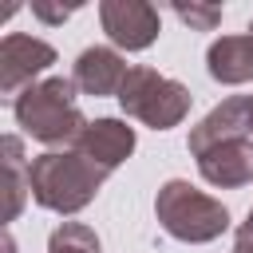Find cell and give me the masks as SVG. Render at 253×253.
Here are the masks:
<instances>
[{"instance_id": "6", "label": "cell", "mask_w": 253, "mask_h": 253, "mask_svg": "<svg viewBox=\"0 0 253 253\" xmlns=\"http://www.w3.org/2000/svg\"><path fill=\"white\" fill-rule=\"evenodd\" d=\"M99 20H103L107 40L115 47H123V51H142L162 32L158 8L146 4V0H103L99 4Z\"/></svg>"}, {"instance_id": "18", "label": "cell", "mask_w": 253, "mask_h": 253, "mask_svg": "<svg viewBox=\"0 0 253 253\" xmlns=\"http://www.w3.org/2000/svg\"><path fill=\"white\" fill-rule=\"evenodd\" d=\"M249 32H253V24H249Z\"/></svg>"}, {"instance_id": "11", "label": "cell", "mask_w": 253, "mask_h": 253, "mask_svg": "<svg viewBox=\"0 0 253 253\" xmlns=\"http://www.w3.org/2000/svg\"><path fill=\"white\" fill-rule=\"evenodd\" d=\"M206 71H210V79H217L225 87L249 83L253 79V32L213 40L206 51Z\"/></svg>"}, {"instance_id": "1", "label": "cell", "mask_w": 253, "mask_h": 253, "mask_svg": "<svg viewBox=\"0 0 253 253\" xmlns=\"http://www.w3.org/2000/svg\"><path fill=\"white\" fill-rule=\"evenodd\" d=\"M75 91H79V87H75V79H67V75L40 79L36 87H28V91L12 103L16 126H20L28 138H36V142H43V146H51V150L75 146L79 134L87 130V119H83V111L75 107Z\"/></svg>"}, {"instance_id": "4", "label": "cell", "mask_w": 253, "mask_h": 253, "mask_svg": "<svg viewBox=\"0 0 253 253\" xmlns=\"http://www.w3.org/2000/svg\"><path fill=\"white\" fill-rule=\"evenodd\" d=\"M119 107L150 130H170L190 115V87H182L178 79L158 75L146 63H134L123 79Z\"/></svg>"}, {"instance_id": "3", "label": "cell", "mask_w": 253, "mask_h": 253, "mask_svg": "<svg viewBox=\"0 0 253 253\" xmlns=\"http://www.w3.org/2000/svg\"><path fill=\"white\" fill-rule=\"evenodd\" d=\"M154 213H158V225L186 245H206L229 229V210L217 198L190 186L186 178H170L158 186Z\"/></svg>"}, {"instance_id": "17", "label": "cell", "mask_w": 253, "mask_h": 253, "mask_svg": "<svg viewBox=\"0 0 253 253\" xmlns=\"http://www.w3.org/2000/svg\"><path fill=\"white\" fill-rule=\"evenodd\" d=\"M249 103H253V95H249Z\"/></svg>"}, {"instance_id": "15", "label": "cell", "mask_w": 253, "mask_h": 253, "mask_svg": "<svg viewBox=\"0 0 253 253\" xmlns=\"http://www.w3.org/2000/svg\"><path fill=\"white\" fill-rule=\"evenodd\" d=\"M71 12H79V4H63V8H55V4H43V0H36V4H32V16H40L43 24H63Z\"/></svg>"}, {"instance_id": "10", "label": "cell", "mask_w": 253, "mask_h": 253, "mask_svg": "<svg viewBox=\"0 0 253 253\" xmlns=\"http://www.w3.org/2000/svg\"><path fill=\"white\" fill-rule=\"evenodd\" d=\"M126 71H130V67H126V59H123L115 47H99V43H95V47H83V51H79L71 79H75V87H79L83 95H95V99L115 95V99H119Z\"/></svg>"}, {"instance_id": "16", "label": "cell", "mask_w": 253, "mask_h": 253, "mask_svg": "<svg viewBox=\"0 0 253 253\" xmlns=\"http://www.w3.org/2000/svg\"><path fill=\"white\" fill-rule=\"evenodd\" d=\"M245 225H249V229H253V206H249V213H245Z\"/></svg>"}, {"instance_id": "13", "label": "cell", "mask_w": 253, "mask_h": 253, "mask_svg": "<svg viewBox=\"0 0 253 253\" xmlns=\"http://www.w3.org/2000/svg\"><path fill=\"white\" fill-rule=\"evenodd\" d=\"M47 253H99V237L83 221H63L47 237Z\"/></svg>"}, {"instance_id": "7", "label": "cell", "mask_w": 253, "mask_h": 253, "mask_svg": "<svg viewBox=\"0 0 253 253\" xmlns=\"http://www.w3.org/2000/svg\"><path fill=\"white\" fill-rule=\"evenodd\" d=\"M249 134H253V103H249V95H233V99L217 103V107L190 130L186 146H190V154L198 158V154H206V150H213V146H221V142H229V138H249Z\"/></svg>"}, {"instance_id": "14", "label": "cell", "mask_w": 253, "mask_h": 253, "mask_svg": "<svg viewBox=\"0 0 253 253\" xmlns=\"http://www.w3.org/2000/svg\"><path fill=\"white\" fill-rule=\"evenodd\" d=\"M170 12L182 24H190L194 32H213L221 24V8L217 4H170Z\"/></svg>"}, {"instance_id": "9", "label": "cell", "mask_w": 253, "mask_h": 253, "mask_svg": "<svg viewBox=\"0 0 253 253\" xmlns=\"http://www.w3.org/2000/svg\"><path fill=\"white\" fill-rule=\"evenodd\" d=\"M198 174L217 190H237L253 182V138H229L198 154Z\"/></svg>"}, {"instance_id": "2", "label": "cell", "mask_w": 253, "mask_h": 253, "mask_svg": "<svg viewBox=\"0 0 253 253\" xmlns=\"http://www.w3.org/2000/svg\"><path fill=\"white\" fill-rule=\"evenodd\" d=\"M107 174L111 170L95 166L79 150H43L28 166L32 198H36V206H43L51 213H79V210H87L95 202V194L103 190Z\"/></svg>"}, {"instance_id": "8", "label": "cell", "mask_w": 253, "mask_h": 253, "mask_svg": "<svg viewBox=\"0 0 253 253\" xmlns=\"http://www.w3.org/2000/svg\"><path fill=\"white\" fill-rule=\"evenodd\" d=\"M134 142H138L134 126H126L123 119H95V123H87V130L79 134V142L71 150H79L83 158H91L103 170H115L134 154Z\"/></svg>"}, {"instance_id": "5", "label": "cell", "mask_w": 253, "mask_h": 253, "mask_svg": "<svg viewBox=\"0 0 253 253\" xmlns=\"http://www.w3.org/2000/svg\"><path fill=\"white\" fill-rule=\"evenodd\" d=\"M55 63V47L47 40L8 32L0 40V95L16 103L28 87H36V75H43Z\"/></svg>"}, {"instance_id": "12", "label": "cell", "mask_w": 253, "mask_h": 253, "mask_svg": "<svg viewBox=\"0 0 253 253\" xmlns=\"http://www.w3.org/2000/svg\"><path fill=\"white\" fill-rule=\"evenodd\" d=\"M4 190H8V210H4V221H16L20 210H24V198L32 194V182H28V166L24 162V138L20 134H4Z\"/></svg>"}]
</instances>
